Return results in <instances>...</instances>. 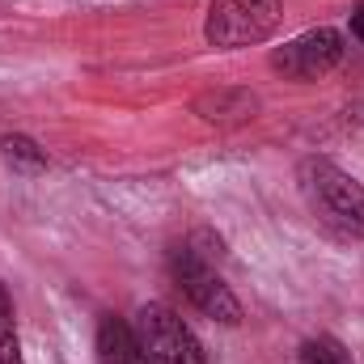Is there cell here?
<instances>
[{
  "instance_id": "3957f363",
  "label": "cell",
  "mask_w": 364,
  "mask_h": 364,
  "mask_svg": "<svg viewBox=\"0 0 364 364\" xmlns=\"http://www.w3.org/2000/svg\"><path fill=\"white\" fill-rule=\"evenodd\" d=\"M170 275H174V284L182 288V296H186L199 314H208L212 322H225V326H237V322H242L237 296L229 292V284L212 272L195 250H174V255H170Z\"/></svg>"
},
{
  "instance_id": "ba28073f",
  "label": "cell",
  "mask_w": 364,
  "mask_h": 364,
  "mask_svg": "<svg viewBox=\"0 0 364 364\" xmlns=\"http://www.w3.org/2000/svg\"><path fill=\"white\" fill-rule=\"evenodd\" d=\"M301 364H356V360H352V352H348L339 339L314 335V339L301 343Z\"/></svg>"
},
{
  "instance_id": "277c9868",
  "label": "cell",
  "mask_w": 364,
  "mask_h": 364,
  "mask_svg": "<svg viewBox=\"0 0 364 364\" xmlns=\"http://www.w3.org/2000/svg\"><path fill=\"white\" fill-rule=\"evenodd\" d=\"M136 335H140L144 352L157 364H208L203 343L195 339V331L182 322L170 305H140Z\"/></svg>"
},
{
  "instance_id": "7a4b0ae2",
  "label": "cell",
  "mask_w": 364,
  "mask_h": 364,
  "mask_svg": "<svg viewBox=\"0 0 364 364\" xmlns=\"http://www.w3.org/2000/svg\"><path fill=\"white\" fill-rule=\"evenodd\" d=\"M284 17L279 0H212L203 34L212 47H255L272 38Z\"/></svg>"
},
{
  "instance_id": "30bf717a",
  "label": "cell",
  "mask_w": 364,
  "mask_h": 364,
  "mask_svg": "<svg viewBox=\"0 0 364 364\" xmlns=\"http://www.w3.org/2000/svg\"><path fill=\"white\" fill-rule=\"evenodd\" d=\"M352 34L364 43V4H356V9H352Z\"/></svg>"
},
{
  "instance_id": "5b68a950",
  "label": "cell",
  "mask_w": 364,
  "mask_h": 364,
  "mask_svg": "<svg viewBox=\"0 0 364 364\" xmlns=\"http://www.w3.org/2000/svg\"><path fill=\"white\" fill-rule=\"evenodd\" d=\"M339 60H343V38H339V30L322 26V30H309V34L284 43L272 55V68L284 73V77H292V81H318Z\"/></svg>"
},
{
  "instance_id": "8992f818",
  "label": "cell",
  "mask_w": 364,
  "mask_h": 364,
  "mask_svg": "<svg viewBox=\"0 0 364 364\" xmlns=\"http://www.w3.org/2000/svg\"><path fill=\"white\" fill-rule=\"evenodd\" d=\"M97 364H153L144 352L136 326H127L123 318H102L97 322Z\"/></svg>"
},
{
  "instance_id": "9c48e42d",
  "label": "cell",
  "mask_w": 364,
  "mask_h": 364,
  "mask_svg": "<svg viewBox=\"0 0 364 364\" xmlns=\"http://www.w3.org/2000/svg\"><path fill=\"white\" fill-rule=\"evenodd\" d=\"M0 364H21V343H17V326H13V301L0 288Z\"/></svg>"
},
{
  "instance_id": "52a82bcc",
  "label": "cell",
  "mask_w": 364,
  "mask_h": 364,
  "mask_svg": "<svg viewBox=\"0 0 364 364\" xmlns=\"http://www.w3.org/2000/svg\"><path fill=\"white\" fill-rule=\"evenodd\" d=\"M0 153H4V161H9L13 170H26V174L47 170V153H43L30 136H4V140H0Z\"/></svg>"
},
{
  "instance_id": "6da1fadb",
  "label": "cell",
  "mask_w": 364,
  "mask_h": 364,
  "mask_svg": "<svg viewBox=\"0 0 364 364\" xmlns=\"http://www.w3.org/2000/svg\"><path fill=\"white\" fill-rule=\"evenodd\" d=\"M296 178H301V191H305L314 212H322L335 229H343L352 237H364V182L343 174L326 157H305Z\"/></svg>"
}]
</instances>
